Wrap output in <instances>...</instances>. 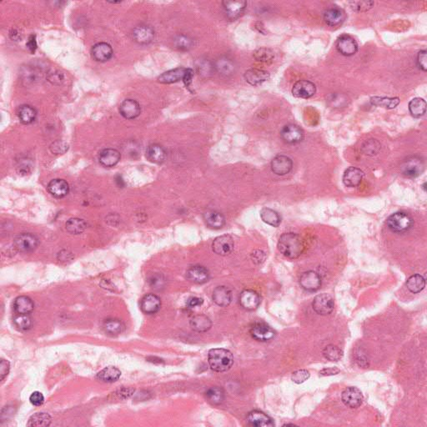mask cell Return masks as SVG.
<instances>
[{
  "label": "cell",
  "instance_id": "obj_1",
  "mask_svg": "<svg viewBox=\"0 0 427 427\" xmlns=\"http://www.w3.org/2000/svg\"><path fill=\"white\" fill-rule=\"evenodd\" d=\"M278 250L283 256L290 260H294L301 255L304 251V245L298 234L285 233L279 239Z\"/></svg>",
  "mask_w": 427,
  "mask_h": 427
},
{
  "label": "cell",
  "instance_id": "obj_2",
  "mask_svg": "<svg viewBox=\"0 0 427 427\" xmlns=\"http://www.w3.org/2000/svg\"><path fill=\"white\" fill-rule=\"evenodd\" d=\"M208 361L214 372H225L231 368L234 357L229 350L217 348L209 351Z\"/></svg>",
  "mask_w": 427,
  "mask_h": 427
},
{
  "label": "cell",
  "instance_id": "obj_3",
  "mask_svg": "<svg viewBox=\"0 0 427 427\" xmlns=\"http://www.w3.org/2000/svg\"><path fill=\"white\" fill-rule=\"evenodd\" d=\"M386 225L391 231L404 233L411 228L413 220L406 213L396 212L389 216L386 220Z\"/></svg>",
  "mask_w": 427,
  "mask_h": 427
},
{
  "label": "cell",
  "instance_id": "obj_4",
  "mask_svg": "<svg viewBox=\"0 0 427 427\" xmlns=\"http://www.w3.org/2000/svg\"><path fill=\"white\" fill-rule=\"evenodd\" d=\"M39 242L36 235L31 233H21L15 237L14 244L18 251L23 253H29L36 250Z\"/></svg>",
  "mask_w": 427,
  "mask_h": 427
},
{
  "label": "cell",
  "instance_id": "obj_5",
  "mask_svg": "<svg viewBox=\"0 0 427 427\" xmlns=\"http://www.w3.org/2000/svg\"><path fill=\"white\" fill-rule=\"evenodd\" d=\"M335 307V302L330 294H318L315 297L312 302V308L315 312L321 316H328L333 312Z\"/></svg>",
  "mask_w": 427,
  "mask_h": 427
},
{
  "label": "cell",
  "instance_id": "obj_6",
  "mask_svg": "<svg viewBox=\"0 0 427 427\" xmlns=\"http://www.w3.org/2000/svg\"><path fill=\"white\" fill-rule=\"evenodd\" d=\"M338 52L344 56H352L357 53L358 44L355 39L349 34H342L336 40Z\"/></svg>",
  "mask_w": 427,
  "mask_h": 427
},
{
  "label": "cell",
  "instance_id": "obj_7",
  "mask_svg": "<svg viewBox=\"0 0 427 427\" xmlns=\"http://www.w3.org/2000/svg\"><path fill=\"white\" fill-rule=\"evenodd\" d=\"M424 170V163L420 158L414 157L408 158L404 161L401 165V172L405 176L409 178H415L421 174Z\"/></svg>",
  "mask_w": 427,
  "mask_h": 427
},
{
  "label": "cell",
  "instance_id": "obj_8",
  "mask_svg": "<svg viewBox=\"0 0 427 427\" xmlns=\"http://www.w3.org/2000/svg\"><path fill=\"white\" fill-rule=\"evenodd\" d=\"M222 5L228 19L235 20L244 13L247 3L243 0H225L223 1Z\"/></svg>",
  "mask_w": 427,
  "mask_h": 427
},
{
  "label": "cell",
  "instance_id": "obj_9",
  "mask_svg": "<svg viewBox=\"0 0 427 427\" xmlns=\"http://www.w3.org/2000/svg\"><path fill=\"white\" fill-rule=\"evenodd\" d=\"M280 135L285 143L293 145L301 142L304 139V131L299 126L294 124H289L283 127L280 131Z\"/></svg>",
  "mask_w": 427,
  "mask_h": 427
},
{
  "label": "cell",
  "instance_id": "obj_10",
  "mask_svg": "<svg viewBox=\"0 0 427 427\" xmlns=\"http://www.w3.org/2000/svg\"><path fill=\"white\" fill-rule=\"evenodd\" d=\"M343 403L350 408H357L361 405L364 396L361 391L356 387H348L341 395Z\"/></svg>",
  "mask_w": 427,
  "mask_h": 427
},
{
  "label": "cell",
  "instance_id": "obj_11",
  "mask_svg": "<svg viewBox=\"0 0 427 427\" xmlns=\"http://www.w3.org/2000/svg\"><path fill=\"white\" fill-rule=\"evenodd\" d=\"M234 247V239L228 234L217 237L212 244L213 251L221 256H228L231 253Z\"/></svg>",
  "mask_w": 427,
  "mask_h": 427
},
{
  "label": "cell",
  "instance_id": "obj_12",
  "mask_svg": "<svg viewBox=\"0 0 427 427\" xmlns=\"http://www.w3.org/2000/svg\"><path fill=\"white\" fill-rule=\"evenodd\" d=\"M316 85L309 80H299L292 88L293 95L299 99H309L316 94Z\"/></svg>",
  "mask_w": 427,
  "mask_h": 427
},
{
  "label": "cell",
  "instance_id": "obj_13",
  "mask_svg": "<svg viewBox=\"0 0 427 427\" xmlns=\"http://www.w3.org/2000/svg\"><path fill=\"white\" fill-rule=\"evenodd\" d=\"M250 333L254 339L259 341H269L275 336V331L265 323L254 324Z\"/></svg>",
  "mask_w": 427,
  "mask_h": 427
},
{
  "label": "cell",
  "instance_id": "obj_14",
  "mask_svg": "<svg viewBox=\"0 0 427 427\" xmlns=\"http://www.w3.org/2000/svg\"><path fill=\"white\" fill-rule=\"evenodd\" d=\"M292 167V160L286 155H277L271 161V169L277 175H285L290 173Z\"/></svg>",
  "mask_w": 427,
  "mask_h": 427
},
{
  "label": "cell",
  "instance_id": "obj_15",
  "mask_svg": "<svg viewBox=\"0 0 427 427\" xmlns=\"http://www.w3.org/2000/svg\"><path fill=\"white\" fill-rule=\"evenodd\" d=\"M299 284L307 291H316L321 286V276L315 271L310 270L300 276Z\"/></svg>",
  "mask_w": 427,
  "mask_h": 427
},
{
  "label": "cell",
  "instance_id": "obj_16",
  "mask_svg": "<svg viewBox=\"0 0 427 427\" xmlns=\"http://www.w3.org/2000/svg\"><path fill=\"white\" fill-rule=\"evenodd\" d=\"M113 51L111 46L104 42L94 44L91 48V55L97 62H106L113 56Z\"/></svg>",
  "mask_w": 427,
  "mask_h": 427
},
{
  "label": "cell",
  "instance_id": "obj_17",
  "mask_svg": "<svg viewBox=\"0 0 427 427\" xmlns=\"http://www.w3.org/2000/svg\"><path fill=\"white\" fill-rule=\"evenodd\" d=\"M239 304L247 311H254L261 304V297L255 290H245L239 295Z\"/></svg>",
  "mask_w": 427,
  "mask_h": 427
},
{
  "label": "cell",
  "instance_id": "obj_18",
  "mask_svg": "<svg viewBox=\"0 0 427 427\" xmlns=\"http://www.w3.org/2000/svg\"><path fill=\"white\" fill-rule=\"evenodd\" d=\"M133 39L140 44H148L155 39V30L150 25H140L133 31Z\"/></svg>",
  "mask_w": 427,
  "mask_h": 427
},
{
  "label": "cell",
  "instance_id": "obj_19",
  "mask_svg": "<svg viewBox=\"0 0 427 427\" xmlns=\"http://www.w3.org/2000/svg\"><path fill=\"white\" fill-rule=\"evenodd\" d=\"M119 113L124 118L127 119H134L137 118L141 113V108L139 103L135 99H126L121 103L119 106Z\"/></svg>",
  "mask_w": 427,
  "mask_h": 427
},
{
  "label": "cell",
  "instance_id": "obj_20",
  "mask_svg": "<svg viewBox=\"0 0 427 427\" xmlns=\"http://www.w3.org/2000/svg\"><path fill=\"white\" fill-rule=\"evenodd\" d=\"M161 307V300L155 294H145L140 303V308L145 314L153 315L159 312Z\"/></svg>",
  "mask_w": 427,
  "mask_h": 427
},
{
  "label": "cell",
  "instance_id": "obj_21",
  "mask_svg": "<svg viewBox=\"0 0 427 427\" xmlns=\"http://www.w3.org/2000/svg\"><path fill=\"white\" fill-rule=\"evenodd\" d=\"M186 276L190 281L195 284H205L210 279V272L204 266H194L187 270Z\"/></svg>",
  "mask_w": 427,
  "mask_h": 427
},
{
  "label": "cell",
  "instance_id": "obj_22",
  "mask_svg": "<svg viewBox=\"0 0 427 427\" xmlns=\"http://www.w3.org/2000/svg\"><path fill=\"white\" fill-rule=\"evenodd\" d=\"M120 153L115 149H104L99 154V161L101 165L106 168L115 166L120 160Z\"/></svg>",
  "mask_w": 427,
  "mask_h": 427
},
{
  "label": "cell",
  "instance_id": "obj_23",
  "mask_svg": "<svg viewBox=\"0 0 427 427\" xmlns=\"http://www.w3.org/2000/svg\"><path fill=\"white\" fill-rule=\"evenodd\" d=\"M324 20L327 25L336 27L342 24L345 20L344 10L338 7H331L324 12Z\"/></svg>",
  "mask_w": 427,
  "mask_h": 427
},
{
  "label": "cell",
  "instance_id": "obj_24",
  "mask_svg": "<svg viewBox=\"0 0 427 427\" xmlns=\"http://www.w3.org/2000/svg\"><path fill=\"white\" fill-rule=\"evenodd\" d=\"M364 178V173L356 167H349L343 174V183L347 187H357Z\"/></svg>",
  "mask_w": 427,
  "mask_h": 427
},
{
  "label": "cell",
  "instance_id": "obj_25",
  "mask_svg": "<svg viewBox=\"0 0 427 427\" xmlns=\"http://www.w3.org/2000/svg\"><path fill=\"white\" fill-rule=\"evenodd\" d=\"M48 191L51 196L57 199L64 198L70 192V186L67 181L62 179H55L51 180L47 186Z\"/></svg>",
  "mask_w": 427,
  "mask_h": 427
},
{
  "label": "cell",
  "instance_id": "obj_26",
  "mask_svg": "<svg viewBox=\"0 0 427 427\" xmlns=\"http://www.w3.org/2000/svg\"><path fill=\"white\" fill-rule=\"evenodd\" d=\"M247 421L252 426L270 427L275 425L272 419L260 410H253L249 413Z\"/></svg>",
  "mask_w": 427,
  "mask_h": 427
},
{
  "label": "cell",
  "instance_id": "obj_27",
  "mask_svg": "<svg viewBox=\"0 0 427 427\" xmlns=\"http://www.w3.org/2000/svg\"><path fill=\"white\" fill-rule=\"evenodd\" d=\"M270 75L268 71L259 70V69H251L245 73V79L247 80V82L254 86L261 85L262 83L266 82L270 79Z\"/></svg>",
  "mask_w": 427,
  "mask_h": 427
},
{
  "label": "cell",
  "instance_id": "obj_28",
  "mask_svg": "<svg viewBox=\"0 0 427 427\" xmlns=\"http://www.w3.org/2000/svg\"><path fill=\"white\" fill-rule=\"evenodd\" d=\"M145 155L149 161L154 164H160L166 159V152L161 145L153 144L148 146Z\"/></svg>",
  "mask_w": 427,
  "mask_h": 427
},
{
  "label": "cell",
  "instance_id": "obj_29",
  "mask_svg": "<svg viewBox=\"0 0 427 427\" xmlns=\"http://www.w3.org/2000/svg\"><path fill=\"white\" fill-rule=\"evenodd\" d=\"M204 220L211 229H221L225 224V216L216 210H207L204 213Z\"/></svg>",
  "mask_w": 427,
  "mask_h": 427
},
{
  "label": "cell",
  "instance_id": "obj_30",
  "mask_svg": "<svg viewBox=\"0 0 427 427\" xmlns=\"http://www.w3.org/2000/svg\"><path fill=\"white\" fill-rule=\"evenodd\" d=\"M187 71L188 69L186 68H177L174 70H169L162 74L158 78V81L161 84H173L178 82L179 80H184Z\"/></svg>",
  "mask_w": 427,
  "mask_h": 427
},
{
  "label": "cell",
  "instance_id": "obj_31",
  "mask_svg": "<svg viewBox=\"0 0 427 427\" xmlns=\"http://www.w3.org/2000/svg\"><path fill=\"white\" fill-rule=\"evenodd\" d=\"M213 300L219 307H228L232 301V292L225 286H218L213 292Z\"/></svg>",
  "mask_w": 427,
  "mask_h": 427
},
{
  "label": "cell",
  "instance_id": "obj_32",
  "mask_svg": "<svg viewBox=\"0 0 427 427\" xmlns=\"http://www.w3.org/2000/svg\"><path fill=\"white\" fill-rule=\"evenodd\" d=\"M14 309L17 314L29 315L34 311V301L26 295H21L15 299Z\"/></svg>",
  "mask_w": 427,
  "mask_h": 427
},
{
  "label": "cell",
  "instance_id": "obj_33",
  "mask_svg": "<svg viewBox=\"0 0 427 427\" xmlns=\"http://www.w3.org/2000/svg\"><path fill=\"white\" fill-rule=\"evenodd\" d=\"M121 372L114 367H105L97 374V379L105 383H113L119 379Z\"/></svg>",
  "mask_w": 427,
  "mask_h": 427
},
{
  "label": "cell",
  "instance_id": "obj_34",
  "mask_svg": "<svg viewBox=\"0 0 427 427\" xmlns=\"http://www.w3.org/2000/svg\"><path fill=\"white\" fill-rule=\"evenodd\" d=\"M18 117L24 125H30L37 117L36 109L29 104H23L18 110Z\"/></svg>",
  "mask_w": 427,
  "mask_h": 427
},
{
  "label": "cell",
  "instance_id": "obj_35",
  "mask_svg": "<svg viewBox=\"0 0 427 427\" xmlns=\"http://www.w3.org/2000/svg\"><path fill=\"white\" fill-rule=\"evenodd\" d=\"M215 68L218 72L220 73V75H224V76L233 75L236 70V66L234 65V62L231 59H229V58H226V57L219 58L215 62Z\"/></svg>",
  "mask_w": 427,
  "mask_h": 427
},
{
  "label": "cell",
  "instance_id": "obj_36",
  "mask_svg": "<svg viewBox=\"0 0 427 427\" xmlns=\"http://www.w3.org/2000/svg\"><path fill=\"white\" fill-rule=\"evenodd\" d=\"M191 326L194 331L197 332H206L211 328L212 322L210 319L205 315H198L191 319Z\"/></svg>",
  "mask_w": 427,
  "mask_h": 427
},
{
  "label": "cell",
  "instance_id": "obj_37",
  "mask_svg": "<svg viewBox=\"0 0 427 427\" xmlns=\"http://www.w3.org/2000/svg\"><path fill=\"white\" fill-rule=\"evenodd\" d=\"M425 286V278L423 277L422 275H418V274L411 275L406 280V287H407L408 290H410V292L414 293V294L422 291Z\"/></svg>",
  "mask_w": 427,
  "mask_h": 427
},
{
  "label": "cell",
  "instance_id": "obj_38",
  "mask_svg": "<svg viewBox=\"0 0 427 427\" xmlns=\"http://www.w3.org/2000/svg\"><path fill=\"white\" fill-rule=\"evenodd\" d=\"M409 110L415 118H420L426 111V102L422 98H415L409 103Z\"/></svg>",
  "mask_w": 427,
  "mask_h": 427
},
{
  "label": "cell",
  "instance_id": "obj_39",
  "mask_svg": "<svg viewBox=\"0 0 427 427\" xmlns=\"http://www.w3.org/2000/svg\"><path fill=\"white\" fill-rule=\"evenodd\" d=\"M261 217L264 222L273 227H278L281 223L280 215L270 208H264L261 210Z\"/></svg>",
  "mask_w": 427,
  "mask_h": 427
},
{
  "label": "cell",
  "instance_id": "obj_40",
  "mask_svg": "<svg viewBox=\"0 0 427 427\" xmlns=\"http://www.w3.org/2000/svg\"><path fill=\"white\" fill-rule=\"evenodd\" d=\"M52 418L48 413L39 412L32 415L27 423L28 426H48L51 425Z\"/></svg>",
  "mask_w": 427,
  "mask_h": 427
},
{
  "label": "cell",
  "instance_id": "obj_41",
  "mask_svg": "<svg viewBox=\"0 0 427 427\" xmlns=\"http://www.w3.org/2000/svg\"><path fill=\"white\" fill-rule=\"evenodd\" d=\"M371 103L377 107H383L386 109H395L400 104L398 97L387 98V97H372Z\"/></svg>",
  "mask_w": 427,
  "mask_h": 427
},
{
  "label": "cell",
  "instance_id": "obj_42",
  "mask_svg": "<svg viewBox=\"0 0 427 427\" xmlns=\"http://www.w3.org/2000/svg\"><path fill=\"white\" fill-rule=\"evenodd\" d=\"M104 331L110 335H118L125 331L126 325L118 319H108L104 321Z\"/></svg>",
  "mask_w": 427,
  "mask_h": 427
},
{
  "label": "cell",
  "instance_id": "obj_43",
  "mask_svg": "<svg viewBox=\"0 0 427 427\" xmlns=\"http://www.w3.org/2000/svg\"><path fill=\"white\" fill-rule=\"evenodd\" d=\"M66 229L70 234H82L87 228V224L85 220L79 219V218H71L67 220L66 224Z\"/></svg>",
  "mask_w": 427,
  "mask_h": 427
},
{
  "label": "cell",
  "instance_id": "obj_44",
  "mask_svg": "<svg viewBox=\"0 0 427 427\" xmlns=\"http://www.w3.org/2000/svg\"><path fill=\"white\" fill-rule=\"evenodd\" d=\"M207 401L212 405H220L225 400V392L220 387H211L205 392Z\"/></svg>",
  "mask_w": 427,
  "mask_h": 427
},
{
  "label": "cell",
  "instance_id": "obj_45",
  "mask_svg": "<svg viewBox=\"0 0 427 427\" xmlns=\"http://www.w3.org/2000/svg\"><path fill=\"white\" fill-rule=\"evenodd\" d=\"M254 58L262 63H271L275 58V53L269 48H260L254 52Z\"/></svg>",
  "mask_w": 427,
  "mask_h": 427
},
{
  "label": "cell",
  "instance_id": "obj_46",
  "mask_svg": "<svg viewBox=\"0 0 427 427\" xmlns=\"http://www.w3.org/2000/svg\"><path fill=\"white\" fill-rule=\"evenodd\" d=\"M324 357L331 361H338L343 356V351L336 345H329L323 350Z\"/></svg>",
  "mask_w": 427,
  "mask_h": 427
},
{
  "label": "cell",
  "instance_id": "obj_47",
  "mask_svg": "<svg viewBox=\"0 0 427 427\" xmlns=\"http://www.w3.org/2000/svg\"><path fill=\"white\" fill-rule=\"evenodd\" d=\"M14 324L20 331H28L33 326V321L29 315L17 314L14 318Z\"/></svg>",
  "mask_w": 427,
  "mask_h": 427
},
{
  "label": "cell",
  "instance_id": "obj_48",
  "mask_svg": "<svg viewBox=\"0 0 427 427\" xmlns=\"http://www.w3.org/2000/svg\"><path fill=\"white\" fill-rule=\"evenodd\" d=\"M348 5L355 12H367L374 6L373 1H350Z\"/></svg>",
  "mask_w": 427,
  "mask_h": 427
},
{
  "label": "cell",
  "instance_id": "obj_49",
  "mask_svg": "<svg viewBox=\"0 0 427 427\" xmlns=\"http://www.w3.org/2000/svg\"><path fill=\"white\" fill-rule=\"evenodd\" d=\"M174 45L180 50H188L192 48L194 44L193 40L190 37L186 36V35H178L174 39Z\"/></svg>",
  "mask_w": 427,
  "mask_h": 427
},
{
  "label": "cell",
  "instance_id": "obj_50",
  "mask_svg": "<svg viewBox=\"0 0 427 427\" xmlns=\"http://www.w3.org/2000/svg\"><path fill=\"white\" fill-rule=\"evenodd\" d=\"M49 149H50L51 152L54 155H64L69 149V146L66 142L61 141V140H57L50 145Z\"/></svg>",
  "mask_w": 427,
  "mask_h": 427
},
{
  "label": "cell",
  "instance_id": "obj_51",
  "mask_svg": "<svg viewBox=\"0 0 427 427\" xmlns=\"http://www.w3.org/2000/svg\"><path fill=\"white\" fill-rule=\"evenodd\" d=\"M310 378V372L307 370H298L294 372L291 377L293 382L296 384L304 383Z\"/></svg>",
  "mask_w": 427,
  "mask_h": 427
},
{
  "label": "cell",
  "instance_id": "obj_52",
  "mask_svg": "<svg viewBox=\"0 0 427 427\" xmlns=\"http://www.w3.org/2000/svg\"><path fill=\"white\" fill-rule=\"evenodd\" d=\"M29 401H30V403L33 405L40 406L44 402V395L41 392H39V391H34V392L32 393L30 397H29Z\"/></svg>",
  "mask_w": 427,
  "mask_h": 427
},
{
  "label": "cell",
  "instance_id": "obj_53",
  "mask_svg": "<svg viewBox=\"0 0 427 427\" xmlns=\"http://www.w3.org/2000/svg\"><path fill=\"white\" fill-rule=\"evenodd\" d=\"M10 364L8 360L2 359L0 362V376H1V381L7 377L8 375L10 373Z\"/></svg>",
  "mask_w": 427,
  "mask_h": 427
},
{
  "label": "cell",
  "instance_id": "obj_54",
  "mask_svg": "<svg viewBox=\"0 0 427 427\" xmlns=\"http://www.w3.org/2000/svg\"><path fill=\"white\" fill-rule=\"evenodd\" d=\"M426 50H420L417 54V65L420 70L426 71Z\"/></svg>",
  "mask_w": 427,
  "mask_h": 427
},
{
  "label": "cell",
  "instance_id": "obj_55",
  "mask_svg": "<svg viewBox=\"0 0 427 427\" xmlns=\"http://www.w3.org/2000/svg\"><path fill=\"white\" fill-rule=\"evenodd\" d=\"M377 141L375 140H371L368 142H365V145L363 146L364 152L367 153V155H376L377 151L379 150L380 147L373 148V145L377 144Z\"/></svg>",
  "mask_w": 427,
  "mask_h": 427
},
{
  "label": "cell",
  "instance_id": "obj_56",
  "mask_svg": "<svg viewBox=\"0 0 427 427\" xmlns=\"http://www.w3.org/2000/svg\"><path fill=\"white\" fill-rule=\"evenodd\" d=\"M251 258H252L255 263L261 264L265 261L266 256H265V253H264L263 251H255L252 253V255H251Z\"/></svg>",
  "mask_w": 427,
  "mask_h": 427
},
{
  "label": "cell",
  "instance_id": "obj_57",
  "mask_svg": "<svg viewBox=\"0 0 427 427\" xmlns=\"http://www.w3.org/2000/svg\"><path fill=\"white\" fill-rule=\"evenodd\" d=\"M203 300L201 298H199V297H191L190 299L187 300V306H188L190 308H194V307H201V304H203Z\"/></svg>",
  "mask_w": 427,
  "mask_h": 427
},
{
  "label": "cell",
  "instance_id": "obj_58",
  "mask_svg": "<svg viewBox=\"0 0 427 427\" xmlns=\"http://www.w3.org/2000/svg\"><path fill=\"white\" fill-rule=\"evenodd\" d=\"M135 392V390L132 388H124L118 391V396L121 398L126 399L131 397Z\"/></svg>",
  "mask_w": 427,
  "mask_h": 427
},
{
  "label": "cell",
  "instance_id": "obj_59",
  "mask_svg": "<svg viewBox=\"0 0 427 427\" xmlns=\"http://www.w3.org/2000/svg\"><path fill=\"white\" fill-rule=\"evenodd\" d=\"M340 370L337 368H327L320 372V375L321 377H326V376H334V375L338 374Z\"/></svg>",
  "mask_w": 427,
  "mask_h": 427
},
{
  "label": "cell",
  "instance_id": "obj_60",
  "mask_svg": "<svg viewBox=\"0 0 427 427\" xmlns=\"http://www.w3.org/2000/svg\"><path fill=\"white\" fill-rule=\"evenodd\" d=\"M26 46L31 53H34V51L36 50V39H35V36L34 35H31V36L29 37V41L27 43Z\"/></svg>",
  "mask_w": 427,
  "mask_h": 427
},
{
  "label": "cell",
  "instance_id": "obj_61",
  "mask_svg": "<svg viewBox=\"0 0 427 427\" xmlns=\"http://www.w3.org/2000/svg\"><path fill=\"white\" fill-rule=\"evenodd\" d=\"M198 69L200 70V73H201V75H207L208 74H210L211 66H209L207 62H205V63L201 64Z\"/></svg>",
  "mask_w": 427,
  "mask_h": 427
},
{
  "label": "cell",
  "instance_id": "obj_62",
  "mask_svg": "<svg viewBox=\"0 0 427 427\" xmlns=\"http://www.w3.org/2000/svg\"><path fill=\"white\" fill-rule=\"evenodd\" d=\"M193 70L188 69V71L186 73V76H185L183 80L186 86H189V85L191 84V80H192V77H193Z\"/></svg>",
  "mask_w": 427,
  "mask_h": 427
},
{
  "label": "cell",
  "instance_id": "obj_63",
  "mask_svg": "<svg viewBox=\"0 0 427 427\" xmlns=\"http://www.w3.org/2000/svg\"><path fill=\"white\" fill-rule=\"evenodd\" d=\"M256 29H258L259 32H261L263 34H266V29L264 27L263 24L261 22H258L256 24Z\"/></svg>",
  "mask_w": 427,
  "mask_h": 427
}]
</instances>
